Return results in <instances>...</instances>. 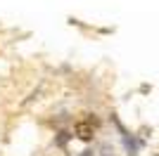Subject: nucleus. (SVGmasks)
<instances>
[{"mask_svg":"<svg viewBox=\"0 0 159 156\" xmlns=\"http://www.w3.org/2000/svg\"><path fill=\"white\" fill-rule=\"evenodd\" d=\"M124 142H126V149L131 151V154H135V151H138V147H140V144L135 142L133 137H128V135H124Z\"/></svg>","mask_w":159,"mask_h":156,"instance_id":"1","label":"nucleus"},{"mask_svg":"<svg viewBox=\"0 0 159 156\" xmlns=\"http://www.w3.org/2000/svg\"><path fill=\"white\" fill-rule=\"evenodd\" d=\"M76 132H79V137H83V140H88V137L93 135V130L88 128V125H83V123H81L79 128H76Z\"/></svg>","mask_w":159,"mask_h":156,"instance_id":"2","label":"nucleus"}]
</instances>
